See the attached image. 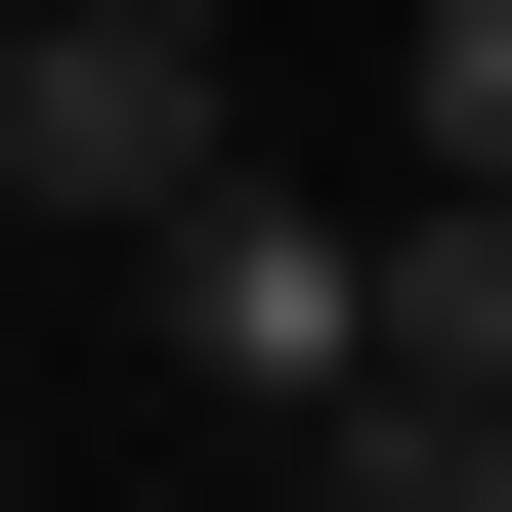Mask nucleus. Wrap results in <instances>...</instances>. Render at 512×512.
<instances>
[{
	"label": "nucleus",
	"mask_w": 512,
	"mask_h": 512,
	"mask_svg": "<svg viewBox=\"0 0 512 512\" xmlns=\"http://www.w3.org/2000/svg\"><path fill=\"white\" fill-rule=\"evenodd\" d=\"M128 256H171V384H256V427H342V384H384V214H256V128H214Z\"/></svg>",
	"instance_id": "nucleus-1"
},
{
	"label": "nucleus",
	"mask_w": 512,
	"mask_h": 512,
	"mask_svg": "<svg viewBox=\"0 0 512 512\" xmlns=\"http://www.w3.org/2000/svg\"><path fill=\"white\" fill-rule=\"evenodd\" d=\"M214 171V0H0V214H171Z\"/></svg>",
	"instance_id": "nucleus-2"
},
{
	"label": "nucleus",
	"mask_w": 512,
	"mask_h": 512,
	"mask_svg": "<svg viewBox=\"0 0 512 512\" xmlns=\"http://www.w3.org/2000/svg\"><path fill=\"white\" fill-rule=\"evenodd\" d=\"M384 384H512V171H427V214H384Z\"/></svg>",
	"instance_id": "nucleus-3"
},
{
	"label": "nucleus",
	"mask_w": 512,
	"mask_h": 512,
	"mask_svg": "<svg viewBox=\"0 0 512 512\" xmlns=\"http://www.w3.org/2000/svg\"><path fill=\"white\" fill-rule=\"evenodd\" d=\"M427 171H512V0H427Z\"/></svg>",
	"instance_id": "nucleus-4"
}]
</instances>
